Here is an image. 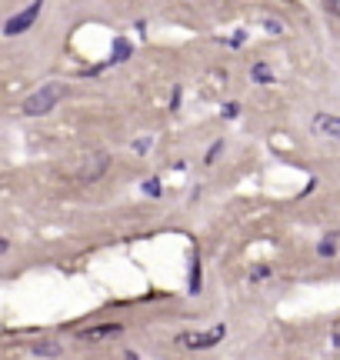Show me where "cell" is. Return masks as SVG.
Segmentation results:
<instances>
[{
	"mask_svg": "<svg viewBox=\"0 0 340 360\" xmlns=\"http://www.w3.org/2000/svg\"><path fill=\"white\" fill-rule=\"evenodd\" d=\"M64 94H67L64 83H57V80H53V83H44L40 90H34V94L27 97L21 110H24L27 117H44V114H51L53 107L64 101Z\"/></svg>",
	"mask_w": 340,
	"mask_h": 360,
	"instance_id": "cell-1",
	"label": "cell"
},
{
	"mask_svg": "<svg viewBox=\"0 0 340 360\" xmlns=\"http://www.w3.org/2000/svg\"><path fill=\"white\" fill-rule=\"evenodd\" d=\"M107 167H110V154H107V151H94V154H87L80 160L74 177H77L80 183H94V180H101L107 174Z\"/></svg>",
	"mask_w": 340,
	"mask_h": 360,
	"instance_id": "cell-2",
	"label": "cell"
},
{
	"mask_svg": "<svg viewBox=\"0 0 340 360\" xmlns=\"http://www.w3.org/2000/svg\"><path fill=\"white\" fill-rule=\"evenodd\" d=\"M40 10H44V0H34L30 7H24L21 14H14V17H10V21L3 24V34H7V37H17V34H27L30 27L37 24Z\"/></svg>",
	"mask_w": 340,
	"mask_h": 360,
	"instance_id": "cell-3",
	"label": "cell"
},
{
	"mask_svg": "<svg viewBox=\"0 0 340 360\" xmlns=\"http://www.w3.org/2000/svg\"><path fill=\"white\" fill-rule=\"evenodd\" d=\"M224 327H213V331H204V334H181L177 337V347L183 350H210V347H217L220 340H224Z\"/></svg>",
	"mask_w": 340,
	"mask_h": 360,
	"instance_id": "cell-4",
	"label": "cell"
},
{
	"mask_svg": "<svg viewBox=\"0 0 340 360\" xmlns=\"http://www.w3.org/2000/svg\"><path fill=\"white\" fill-rule=\"evenodd\" d=\"M117 334H124L120 324H97V327L80 331V340H107V337H117Z\"/></svg>",
	"mask_w": 340,
	"mask_h": 360,
	"instance_id": "cell-5",
	"label": "cell"
},
{
	"mask_svg": "<svg viewBox=\"0 0 340 360\" xmlns=\"http://www.w3.org/2000/svg\"><path fill=\"white\" fill-rule=\"evenodd\" d=\"M314 130H317V133H327V137H340V117L317 114V117H314Z\"/></svg>",
	"mask_w": 340,
	"mask_h": 360,
	"instance_id": "cell-6",
	"label": "cell"
},
{
	"mask_svg": "<svg viewBox=\"0 0 340 360\" xmlns=\"http://www.w3.org/2000/svg\"><path fill=\"white\" fill-rule=\"evenodd\" d=\"M131 53H133L131 40H117V44H114V53H110V60H104V67H114V64H120V60H127Z\"/></svg>",
	"mask_w": 340,
	"mask_h": 360,
	"instance_id": "cell-7",
	"label": "cell"
},
{
	"mask_svg": "<svg viewBox=\"0 0 340 360\" xmlns=\"http://www.w3.org/2000/svg\"><path fill=\"white\" fill-rule=\"evenodd\" d=\"M337 240H340V233L334 231V233H327L320 244H317V254L320 257H334V250H337Z\"/></svg>",
	"mask_w": 340,
	"mask_h": 360,
	"instance_id": "cell-8",
	"label": "cell"
},
{
	"mask_svg": "<svg viewBox=\"0 0 340 360\" xmlns=\"http://www.w3.org/2000/svg\"><path fill=\"white\" fill-rule=\"evenodd\" d=\"M64 354V347H57L51 340H40V344H34V357H60Z\"/></svg>",
	"mask_w": 340,
	"mask_h": 360,
	"instance_id": "cell-9",
	"label": "cell"
},
{
	"mask_svg": "<svg viewBox=\"0 0 340 360\" xmlns=\"http://www.w3.org/2000/svg\"><path fill=\"white\" fill-rule=\"evenodd\" d=\"M187 294H194V297L200 294V260L197 257H194V263H190V290H187Z\"/></svg>",
	"mask_w": 340,
	"mask_h": 360,
	"instance_id": "cell-10",
	"label": "cell"
},
{
	"mask_svg": "<svg viewBox=\"0 0 340 360\" xmlns=\"http://www.w3.org/2000/svg\"><path fill=\"white\" fill-rule=\"evenodd\" d=\"M250 77L257 80V83H274V77H270V67H267V64H254Z\"/></svg>",
	"mask_w": 340,
	"mask_h": 360,
	"instance_id": "cell-11",
	"label": "cell"
},
{
	"mask_svg": "<svg viewBox=\"0 0 340 360\" xmlns=\"http://www.w3.org/2000/svg\"><path fill=\"white\" fill-rule=\"evenodd\" d=\"M144 194H147V197H160V194H164V187H160V180H157V177L144 180Z\"/></svg>",
	"mask_w": 340,
	"mask_h": 360,
	"instance_id": "cell-12",
	"label": "cell"
},
{
	"mask_svg": "<svg viewBox=\"0 0 340 360\" xmlns=\"http://www.w3.org/2000/svg\"><path fill=\"white\" fill-rule=\"evenodd\" d=\"M267 277H270V267H267V263H263V267H257V270L250 274V281H267Z\"/></svg>",
	"mask_w": 340,
	"mask_h": 360,
	"instance_id": "cell-13",
	"label": "cell"
},
{
	"mask_svg": "<svg viewBox=\"0 0 340 360\" xmlns=\"http://www.w3.org/2000/svg\"><path fill=\"white\" fill-rule=\"evenodd\" d=\"M220 151H224V144L217 140V144H213V147H210V151H207V157H204V160H207V164H213V160H217V154H220Z\"/></svg>",
	"mask_w": 340,
	"mask_h": 360,
	"instance_id": "cell-14",
	"label": "cell"
},
{
	"mask_svg": "<svg viewBox=\"0 0 340 360\" xmlns=\"http://www.w3.org/2000/svg\"><path fill=\"white\" fill-rule=\"evenodd\" d=\"M324 7H327V14L340 17V0H324Z\"/></svg>",
	"mask_w": 340,
	"mask_h": 360,
	"instance_id": "cell-15",
	"label": "cell"
},
{
	"mask_svg": "<svg viewBox=\"0 0 340 360\" xmlns=\"http://www.w3.org/2000/svg\"><path fill=\"white\" fill-rule=\"evenodd\" d=\"M237 114H240V107H237V103H227V107H224V117H227V120H234Z\"/></svg>",
	"mask_w": 340,
	"mask_h": 360,
	"instance_id": "cell-16",
	"label": "cell"
},
{
	"mask_svg": "<svg viewBox=\"0 0 340 360\" xmlns=\"http://www.w3.org/2000/svg\"><path fill=\"white\" fill-rule=\"evenodd\" d=\"M147 147H151V137H144V140H137V144H133V151H137V154H144Z\"/></svg>",
	"mask_w": 340,
	"mask_h": 360,
	"instance_id": "cell-17",
	"label": "cell"
},
{
	"mask_svg": "<svg viewBox=\"0 0 340 360\" xmlns=\"http://www.w3.org/2000/svg\"><path fill=\"white\" fill-rule=\"evenodd\" d=\"M244 37H247V34H234V37H227V44H231V47H240V44H244Z\"/></svg>",
	"mask_w": 340,
	"mask_h": 360,
	"instance_id": "cell-18",
	"label": "cell"
},
{
	"mask_svg": "<svg viewBox=\"0 0 340 360\" xmlns=\"http://www.w3.org/2000/svg\"><path fill=\"white\" fill-rule=\"evenodd\" d=\"M7 247H10V244H7V240L0 237V254H7Z\"/></svg>",
	"mask_w": 340,
	"mask_h": 360,
	"instance_id": "cell-19",
	"label": "cell"
},
{
	"mask_svg": "<svg viewBox=\"0 0 340 360\" xmlns=\"http://www.w3.org/2000/svg\"><path fill=\"white\" fill-rule=\"evenodd\" d=\"M334 347H340V331H337V334H334Z\"/></svg>",
	"mask_w": 340,
	"mask_h": 360,
	"instance_id": "cell-20",
	"label": "cell"
}]
</instances>
